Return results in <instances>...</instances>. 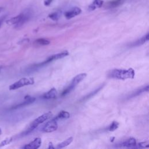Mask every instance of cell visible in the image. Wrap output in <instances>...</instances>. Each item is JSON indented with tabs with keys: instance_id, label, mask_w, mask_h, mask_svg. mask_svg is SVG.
<instances>
[{
	"instance_id": "obj_8",
	"label": "cell",
	"mask_w": 149,
	"mask_h": 149,
	"mask_svg": "<svg viewBox=\"0 0 149 149\" xmlns=\"http://www.w3.org/2000/svg\"><path fill=\"white\" fill-rule=\"evenodd\" d=\"M81 12H82V10L81 8L78 7H74L70 10L66 11L65 13V16L66 19H69L79 15L80 14H81Z\"/></svg>"
},
{
	"instance_id": "obj_4",
	"label": "cell",
	"mask_w": 149,
	"mask_h": 149,
	"mask_svg": "<svg viewBox=\"0 0 149 149\" xmlns=\"http://www.w3.org/2000/svg\"><path fill=\"white\" fill-rule=\"evenodd\" d=\"M34 83V81L33 78H23L19 80L18 81L15 82L14 83L12 84L10 86V90H14L18 89L19 88H21L22 87L29 86V85H32Z\"/></svg>"
},
{
	"instance_id": "obj_25",
	"label": "cell",
	"mask_w": 149,
	"mask_h": 149,
	"mask_svg": "<svg viewBox=\"0 0 149 149\" xmlns=\"http://www.w3.org/2000/svg\"><path fill=\"white\" fill-rule=\"evenodd\" d=\"M6 18H7V15H4V16H3L0 18V28H1L4 21L6 19Z\"/></svg>"
},
{
	"instance_id": "obj_32",
	"label": "cell",
	"mask_w": 149,
	"mask_h": 149,
	"mask_svg": "<svg viewBox=\"0 0 149 149\" xmlns=\"http://www.w3.org/2000/svg\"><path fill=\"white\" fill-rule=\"evenodd\" d=\"M1 68L0 67V72H1Z\"/></svg>"
},
{
	"instance_id": "obj_22",
	"label": "cell",
	"mask_w": 149,
	"mask_h": 149,
	"mask_svg": "<svg viewBox=\"0 0 149 149\" xmlns=\"http://www.w3.org/2000/svg\"><path fill=\"white\" fill-rule=\"evenodd\" d=\"M93 4L97 8H101L103 4V1L102 0H94Z\"/></svg>"
},
{
	"instance_id": "obj_18",
	"label": "cell",
	"mask_w": 149,
	"mask_h": 149,
	"mask_svg": "<svg viewBox=\"0 0 149 149\" xmlns=\"http://www.w3.org/2000/svg\"><path fill=\"white\" fill-rule=\"evenodd\" d=\"M122 2V0H114V1L109 2L108 5L109 8H115L119 6Z\"/></svg>"
},
{
	"instance_id": "obj_19",
	"label": "cell",
	"mask_w": 149,
	"mask_h": 149,
	"mask_svg": "<svg viewBox=\"0 0 149 149\" xmlns=\"http://www.w3.org/2000/svg\"><path fill=\"white\" fill-rule=\"evenodd\" d=\"M36 43L42 46H46L49 45L50 43V42L45 39H39L36 40Z\"/></svg>"
},
{
	"instance_id": "obj_1",
	"label": "cell",
	"mask_w": 149,
	"mask_h": 149,
	"mask_svg": "<svg viewBox=\"0 0 149 149\" xmlns=\"http://www.w3.org/2000/svg\"><path fill=\"white\" fill-rule=\"evenodd\" d=\"M135 76V72L133 69L129 68L128 69H114L109 72L108 77L119 80H125L127 79H133Z\"/></svg>"
},
{
	"instance_id": "obj_26",
	"label": "cell",
	"mask_w": 149,
	"mask_h": 149,
	"mask_svg": "<svg viewBox=\"0 0 149 149\" xmlns=\"http://www.w3.org/2000/svg\"><path fill=\"white\" fill-rule=\"evenodd\" d=\"M96 9V7L93 4V3L92 4H90L89 7H88V11H93L94 10H95Z\"/></svg>"
},
{
	"instance_id": "obj_2",
	"label": "cell",
	"mask_w": 149,
	"mask_h": 149,
	"mask_svg": "<svg viewBox=\"0 0 149 149\" xmlns=\"http://www.w3.org/2000/svg\"><path fill=\"white\" fill-rule=\"evenodd\" d=\"M53 116V114L51 112L49 111L47 112V113H45L43 114L42 116H40L37 118H36L35 120H34L32 123L30 125L29 128L25 131L23 133L22 136H26L28 134H29L31 132H32L33 130H34L37 126H38L40 124L43 123L44 121L48 120Z\"/></svg>"
},
{
	"instance_id": "obj_15",
	"label": "cell",
	"mask_w": 149,
	"mask_h": 149,
	"mask_svg": "<svg viewBox=\"0 0 149 149\" xmlns=\"http://www.w3.org/2000/svg\"><path fill=\"white\" fill-rule=\"evenodd\" d=\"M70 117V114L67 111H61L59 114L57 116L56 118L57 120L58 119H68Z\"/></svg>"
},
{
	"instance_id": "obj_29",
	"label": "cell",
	"mask_w": 149,
	"mask_h": 149,
	"mask_svg": "<svg viewBox=\"0 0 149 149\" xmlns=\"http://www.w3.org/2000/svg\"><path fill=\"white\" fill-rule=\"evenodd\" d=\"M114 139H115V137H113V138H111V140H110V141H111V142H112V141H114Z\"/></svg>"
},
{
	"instance_id": "obj_20",
	"label": "cell",
	"mask_w": 149,
	"mask_h": 149,
	"mask_svg": "<svg viewBox=\"0 0 149 149\" xmlns=\"http://www.w3.org/2000/svg\"><path fill=\"white\" fill-rule=\"evenodd\" d=\"M118 127H119V123L117 121H114L110 125V126L109 127V131L110 132H114L117 129H118Z\"/></svg>"
},
{
	"instance_id": "obj_27",
	"label": "cell",
	"mask_w": 149,
	"mask_h": 149,
	"mask_svg": "<svg viewBox=\"0 0 149 149\" xmlns=\"http://www.w3.org/2000/svg\"><path fill=\"white\" fill-rule=\"evenodd\" d=\"M53 1V0H45L44 3V5L45 6H49L51 4Z\"/></svg>"
},
{
	"instance_id": "obj_30",
	"label": "cell",
	"mask_w": 149,
	"mask_h": 149,
	"mask_svg": "<svg viewBox=\"0 0 149 149\" xmlns=\"http://www.w3.org/2000/svg\"><path fill=\"white\" fill-rule=\"evenodd\" d=\"M3 10V7H0V12H1Z\"/></svg>"
},
{
	"instance_id": "obj_14",
	"label": "cell",
	"mask_w": 149,
	"mask_h": 149,
	"mask_svg": "<svg viewBox=\"0 0 149 149\" xmlns=\"http://www.w3.org/2000/svg\"><path fill=\"white\" fill-rule=\"evenodd\" d=\"M73 139L72 137H70L68 138L67 139H66L65 140L62 141V143H59L57 146V148H64V147H65L69 146L73 141Z\"/></svg>"
},
{
	"instance_id": "obj_11",
	"label": "cell",
	"mask_w": 149,
	"mask_h": 149,
	"mask_svg": "<svg viewBox=\"0 0 149 149\" xmlns=\"http://www.w3.org/2000/svg\"><path fill=\"white\" fill-rule=\"evenodd\" d=\"M148 40H149V33H148L146 34V35H145L144 36L141 37V39H140L138 40H137L136 42L132 43L131 46L132 47L139 46H141V45L144 44L147 42H148Z\"/></svg>"
},
{
	"instance_id": "obj_31",
	"label": "cell",
	"mask_w": 149,
	"mask_h": 149,
	"mask_svg": "<svg viewBox=\"0 0 149 149\" xmlns=\"http://www.w3.org/2000/svg\"><path fill=\"white\" fill-rule=\"evenodd\" d=\"M1 133H2V132H1V129H0V135L1 134Z\"/></svg>"
},
{
	"instance_id": "obj_28",
	"label": "cell",
	"mask_w": 149,
	"mask_h": 149,
	"mask_svg": "<svg viewBox=\"0 0 149 149\" xmlns=\"http://www.w3.org/2000/svg\"><path fill=\"white\" fill-rule=\"evenodd\" d=\"M54 147H53V144L51 143H49V148H54Z\"/></svg>"
},
{
	"instance_id": "obj_10",
	"label": "cell",
	"mask_w": 149,
	"mask_h": 149,
	"mask_svg": "<svg viewBox=\"0 0 149 149\" xmlns=\"http://www.w3.org/2000/svg\"><path fill=\"white\" fill-rule=\"evenodd\" d=\"M136 145H137L136 140L135 138H133V137L127 139L126 140L124 141L121 144V146L125 147H129V148L136 147Z\"/></svg>"
},
{
	"instance_id": "obj_3",
	"label": "cell",
	"mask_w": 149,
	"mask_h": 149,
	"mask_svg": "<svg viewBox=\"0 0 149 149\" xmlns=\"http://www.w3.org/2000/svg\"><path fill=\"white\" fill-rule=\"evenodd\" d=\"M86 77L87 74L85 73H82L78 74L77 76H76L73 79L70 85L64 90V91L62 93V96H64L69 93L80 82H81L83 79H85Z\"/></svg>"
},
{
	"instance_id": "obj_17",
	"label": "cell",
	"mask_w": 149,
	"mask_h": 149,
	"mask_svg": "<svg viewBox=\"0 0 149 149\" xmlns=\"http://www.w3.org/2000/svg\"><path fill=\"white\" fill-rule=\"evenodd\" d=\"M103 86H101L100 87H98V89H96L94 92H92V93H89L87 96H86V97H85L82 100V101H85V100H88L89 98H90V97H93V96H94L95 94H96L97 93H98V92H99V91L103 87Z\"/></svg>"
},
{
	"instance_id": "obj_5",
	"label": "cell",
	"mask_w": 149,
	"mask_h": 149,
	"mask_svg": "<svg viewBox=\"0 0 149 149\" xmlns=\"http://www.w3.org/2000/svg\"><path fill=\"white\" fill-rule=\"evenodd\" d=\"M56 118H53L51 121L47 122L42 128V131L46 133H50L55 131L58 129V124Z\"/></svg>"
},
{
	"instance_id": "obj_24",
	"label": "cell",
	"mask_w": 149,
	"mask_h": 149,
	"mask_svg": "<svg viewBox=\"0 0 149 149\" xmlns=\"http://www.w3.org/2000/svg\"><path fill=\"white\" fill-rule=\"evenodd\" d=\"M139 147L140 148H147L149 147V143L148 141H146V142H141L138 144Z\"/></svg>"
},
{
	"instance_id": "obj_7",
	"label": "cell",
	"mask_w": 149,
	"mask_h": 149,
	"mask_svg": "<svg viewBox=\"0 0 149 149\" xmlns=\"http://www.w3.org/2000/svg\"><path fill=\"white\" fill-rule=\"evenodd\" d=\"M42 144V139L40 137L36 138L30 143L26 144L22 148L25 149H37L39 148Z\"/></svg>"
},
{
	"instance_id": "obj_13",
	"label": "cell",
	"mask_w": 149,
	"mask_h": 149,
	"mask_svg": "<svg viewBox=\"0 0 149 149\" xmlns=\"http://www.w3.org/2000/svg\"><path fill=\"white\" fill-rule=\"evenodd\" d=\"M22 16H23V13L22 14H21L14 18H12L11 19H10L9 20H8L7 21V23L8 25H16V24H18L22 19Z\"/></svg>"
},
{
	"instance_id": "obj_16",
	"label": "cell",
	"mask_w": 149,
	"mask_h": 149,
	"mask_svg": "<svg viewBox=\"0 0 149 149\" xmlns=\"http://www.w3.org/2000/svg\"><path fill=\"white\" fill-rule=\"evenodd\" d=\"M61 15V13L60 12H55L52 13L49 15V17L54 21H57Z\"/></svg>"
},
{
	"instance_id": "obj_6",
	"label": "cell",
	"mask_w": 149,
	"mask_h": 149,
	"mask_svg": "<svg viewBox=\"0 0 149 149\" xmlns=\"http://www.w3.org/2000/svg\"><path fill=\"white\" fill-rule=\"evenodd\" d=\"M68 55H69V53L67 51H65L62 52L61 53H58V54H57L51 55L44 62L42 63L41 65H45L46 64H48V63L53 61L57 60V59H62V58L68 56Z\"/></svg>"
},
{
	"instance_id": "obj_21",
	"label": "cell",
	"mask_w": 149,
	"mask_h": 149,
	"mask_svg": "<svg viewBox=\"0 0 149 149\" xmlns=\"http://www.w3.org/2000/svg\"><path fill=\"white\" fill-rule=\"evenodd\" d=\"M148 88H149V87H148V85H147L146 87H144V88H143V89H140L137 90L135 93L133 94V95L132 96V97H135V96H137V95L141 94V93H143V92H148Z\"/></svg>"
},
{
	"instance_id": "obj_9",
	"label": "cell",
	"mask_w": 149,
	"mask_h": 149,
	"mask_svg": "<svg viewBox=\"0 0 149 149\" xmlns=\"http://www.w3.org/2000/svg\"><path fill=\"white\" fill-rule=\"evenodd\" d=\"M36 100V98L34 97H30L29 96H27L26 97H25V101H23L22 103H20V104H18L14 107H12L11 108V109H17V108H21V107H25L26 105H29L33 103H34Z\"/></svg>"
},
{
	"instance_id": "obj_12",
	"label": "cell",
	"mask_w": 149,
	"mask_h": 149,
	"mask_svg": "<svg viewBox=\"0 0 149 149\" xmlns=\"http://www.w3.org/2000/svg\"><path fill=\"white\" fill-rule=\"evenodd\" d=\"M57 94V91L55 88H52L47 93H45L43 96V98L44 99H52L56 97Z\"/></svg>"
},
{
	"instance_id": "obj_23",
	"label": "cell",
	"mask_w": 149,
	"mask_h": 149,
	"mask_svg": "<svg viewBox=\"0 0 149 149\" xmlns=\"http://www.w3.org/2000/svg\"><path fill=\"white\" fill-rule=\"evenodd\" d=\"M12 140V138H8V139H6L5 140H4L3 141H2L1 143H0V147H3V146H4L9 143H10Z\"/></svg>"
}]
</instances>
